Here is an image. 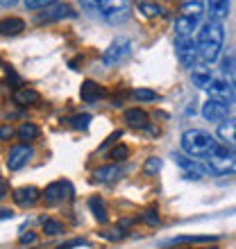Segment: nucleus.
<instances>
[{
	"mask_svg": "<svg viewBox=\"0 0 236 249\" xmlns=\"http://www.w3.org/2000/svg\"><path fill=\"white\" fill-rule=\"evenodd\" d=\"M202 116L209 120V123H223V120H227V116H230V105L209 98L202 107Z\"/></svg>",
	"mask_w": 236,
	"mask_h": 249,
	"instance_id": "f8f14e48",
	"label": "nucleus"
},
{
	"mask_svg": "<svg viewBox=\"0 0 236 249\" xmlns=\"http://www.w3.org/2000/svg\"><path fill=\"white\" fill-rule=\"evenodd\" d=\"M204 7L200 0H189L184 2L182 9H179V16L175 20V32L177 36H191V34L197 30L200 20H202Z\"/></svg>",
	"mask_w": 236,
	"mask_h": 249,
	"instance_id": "20e7f679",
	"label": "nucleus"
},
{
	"mask_svg": "<svg viewBox=\"0 0 236 249\" xmlns=\"http://www.w3.org/2000/svg\"><path fill=\"white\" fill-rule=\"evenodd\" d=\"M182 150L186 157H197V159H207L211 154H218L220 150H225L220 141L211 136L209 131L204 129H189L182 134Z\"/></svg>",
	"mask_w": 236,
	"mask_h": 249,
	"instance_id": "7ed1b4c3",
	"label": "nucleus"
},
{
	"mask_svg": "<svg viewBox=\"0 0 236 249\" xmlns=\"http://www.w3.org/2000/svg\"><path fill=\"white\" fill-rule=\"evenodd\" d=\"M204 168H207V172H211V175H220V177H225V175H234L236 172V157L230 154L227 150H220L218 154L207 157Z\"/></svg>",
	"mask_w": 236,
	"mask_h": 249,
	"instance_id": "39448f33",
	"label": "nucleus"
},
{
	"mask_svg": "<svg viewBox=\"0 0 236 249\" xmlns=\"http://www.w3.org/2000/svg\"><path fill=\"white\" fill-rule=\"evenodd\" d=\"M7 195H9V181H7L5 177H0V202H2Z\"/></svg>",
	"mask_w": 236,
	"mask_h": 249,
	"instance_id": "473e14b6",
	"label": "nucleus"
},
{
	"mask_svg": "<svg viewBox=\"0 0 236 249\" xmlns=\"http://www.w3.org/2000/svg\"><path fill=\"white\" fill-rule=\"evenodd\" d=\"M16 134H19V138L27 145L30 141H37L41 131H39V127H37L34 123H23V124L19 127V131H16Z\"/></svg>",
	"mask_w": 236,
	"mask_h": 249,
	"instance_id": "5701e85b",
	"label": "nucleus"
},
{
	"mask_svg": "<svg viewBox=\"0 0 236 249\" xmlns=\"http://www.w3.org/2000/svg\"><path fill=\"white\" fill-rule=\"evenodd\" d=\"M138 9H141V14H143V16H148V18L159 16V14H161V7L155 5V2H145V0H141V2H138Z\"/></svg>",
	"mask_w": 236,
	"mask_h": 249,
	"instance_id": "a878e982",
	"label": "nucleus"
},
{
	"mask_svg": "<svg viewBox=\"0 0 236 249\" xmlns=\"http://www.w3.org/2000/svg\"><path fill=\"white\" fill-rule=\"evenodd\" d=\"M209 249H216V247H209Z\"/></svg>",
	"mask_w": 236,
	"mask_h": 249,
	"instance_id": "ea45409f",
	"label": "nucleus"
},
{
	"mask_svg": "<svg viewBox=\"0 0 236 249\" xmlns=\"http://www.w3.org/2000/svg\"><path fill=\"white\" fill-rule=\"evenodd\" d=\"M216 236H177L173 240H166L164 245H179V243H216Z\"/></svg>",
	"mask_w": 236,
	"mask_h": 249,
	"instance_id": "393cba45",
	"label": "nucleus"
},
{
	"mask_svg": "<svg viewBox=\"0 0 236 249\" xmlns=\"http://www.w3.org/2000/svg\"><path fill=\"white\" fill-rule=\"evenodd\" d=\"M32 243H37V233L30 231V233H23V236H20V245H32Z\"/></svg>",
	"mask_w": 236,
	"mask_h": 249,
	"instance_id": "f704fd0d",
	"label": "nucleus"
},
{
	"mask_svg": "<svg viewBox=\"0 0 236 249\" xmlns=\"http://www.w3.org/2000/svg\"><path fill=\"white\" fill-rule=\"evenodd\" d=\"M191 77H193V84H196L197 89H209V84L214 82V72H211L209 68H196Z\"/></svg>",
	"mask_w": 236,
	"mask_h": 249,
	"instance_id": "4be33fe9",
	"label": "nucleus"
},
{
	"mask_svg": "<svg viewBox=\"0 0 236 249\" xmlns=\"http://www.w3.org/2000/svg\"><path fill=\"white\" fill-rule=\"evenodd\" d=\"M71 195H73V186L68 181H53L46 188V193H43L48 204H59V202H64V199H68Z\"/></svg>",
	"mask_w": 236,
	"mask_h": 249,
	"instance_id": "ddd939ff",
	"label": "nucleus"
},
{
	"mask_svg": "<svg viewBox=\"0 0 236 249\" xmlns=\"http://www.w3.org/2000/svg\"><path fill=\"white\" fill-rule=\"evenodd\" d=\"M232 86H234V91H236V66H234V71H232Z\"/></svg>",
	"mask_w": 236,
	"mask_h": 249,
	"instance_id": "58836bf2",
	"label": "nucleus"
},
{
	"mask_svg": "<svg viewBox=\"0 0 236 249\" xmlns=\"http://www.w3.org/2000/svg\"><path fill=\"white\" fill-rule=\"evenodd\" d=\"M86 14L105 23H123L130 18V0H79Z\"/></svg>",
	"mask_w": 236,
	"mask_h": 249,
	"instance_id": "f03ea898",
	"label": "nucleus"
},
{
	"mask_svg": "<svg viewBox=\"0 0 236 249\" xmlns=\"http://www.w3.org/2000/svg\"><path fill=\"white\" fill-rule=\"evenodd\" d=\"M0 5H5V7H14V5H16V0H0Z\"/></svg>",
	"mask_w": 236,
	"mask_h": 249,
	"instance_id": "4c0bfd02",
	"label": "nucleus"
},
{
	"mask_svg": "<svg viewBox=\"0 0 236 249\" xmlns=\"http://www.w3.org/2000/svg\"><path fill=\"white\" fill-rule=\"evenodd\" d=\"M130 157V150H127V145H116V147H114L112 150V159L114 161H125V159Z\"/></svg>",
	"mask_w": 236,
	"mask_h": 249,
	"instance_id": "c85d7f7f",
	"label": "nucleus"
},
{
	"mask_svg": "<svg viewBox=\"0 0 236 249\" xmlns=\"http://www.w3.org/2000/svg\"><path fill=\"white\" fill-rule=\"evenodd\" d=\"M143 220H145L148 224H157V222H159L157 211H145V213H143Z\"/></svg>",
	"mask_w": 236,
	"mask_h": 249,
	"instance_id": "72a5a7b5",
	"label": "nucleus"
},
{
	"mask_svg": "<svg viewBox=\"0 0 236 249\" xmlns=\"http://www.w3.org/2000/svg\"><path fill=\"white\" fill-rule=\"evenodd\" d=\"M12 197L19 206H32V204L41 197V193H39V188H34V186H23V188L14 190Z\"/></svg>",
	"mask_w": 236,
	"mask_h": 249,
	"instance_id": "2eb2a0df",
	"label": "nucleus"
},
{
	"mask_svg": "<svg viewBox=\"0 0 236 249\" xmlns=\"http://www.w3.org/2000/svg\"><path fill=\"white\" fill-rule=\"evenodd\" d=\"M120 175H123V170L118 165H105V168H98V170L93 172V179L100 181V184H109V181L118 179Z\"/></svg>",
	"mask_w": 236,
	"mask_h": 249,
	"instance_id": "a211bd4d",
	"label": "nucleus"
},
{
	"mask_svg": "<svg viewBox=\"0 0 236 249\" xmlns=\"http://www.w3.org/2000/svg\"><path fill=\"white\" fill-rule=\"evenodd\" d=\"M23 2H25L27 9H41V7H50V5H55L57 0H23Z\"/></svg>",
	"mask_w": 236,
	"mask_h": 249,
	"instance_id": "c756f323",
	"label": "nucleus"
},
{
	"mask_svg": "<svg viewBox=\"0 0 236 249\" xmlns=\"http://www.w3.org/2000/svg\"><path fill=\"white\" fill-rule=\"evenodd\" d=\"M223 41H225L223 23L207 20V23L200 27V34H197V41H196L200 64H214V61L218 59L220 50H223Z\"/></svg>",
	"mask_w": 236,
	"mask_h": 249,
	"instance_id": "f257e3e1",
	"label": "nucleus"
},
{
	"mask_svg": "<svg viewBox=\"0 0 236 249\" xmlns=\"http://www.w3.org/2000/svg\"><path fill=\"white\" fill-rule=\"evenodd\" d=\"M100 95H102V89H100V84H96L93 79H86V82H82V86H79V98L84 100V102H96Z\"/></svg>",
	"mask_w": 236,
	"mask_h": 249,
	"instance_id": "f3484780",
	"label": "nucleus"
},
{
	"mask_svg": "<svg viewBox=\"0 0 236 249\" xmlns=\"http://www.w3.org/2000/svg\"><path fill=\"white\" fill-rule=\"evenodd\" d=\"M159 168H161V159H157V157H152V159H148L145 161V175H152V172H157Z\"/></svg>",
	"mask_w": 236,
	"mask_h": 249,
	"instance_id": "2f4dec72",
	"label": "nucleus"
},
{
	"mask_svg": "<svg viewBox=\"0 0 236 249\" xmlns=\"http://www.w3.org/2000/svg\"><path fill=\"white\" fill-rule=\"evenodd\" d=\"M12 134H14V129H12V127H9V124L0 129V138H12Z\"/></svg>",
	"mask_w": 236,
	"mask_h": 249,
	"instance_id": "c9c22d12",
	"label": "nucleus"
},
{
	"mask_svg": "<svg viewBox=\"0 0 236 249\" xmlns=\"http://www.w3.org/2000/svg\"><path fill=\"white\" fill-rule=\"evenodd\" d=\"M130 50H132L130 39L120 36V39H116L112 46L105 50V54H102V61H105L107 66H116V64H120V61L127 57V54H130Z\"/></svg>",
	"mask_w": 236,
	"mask_h": 249,
	"instance_id": "6e6552de",
	"label": "nucleus"
},
{
	"mask_svg": "<svg viewBox=\"0 0 236 249\" xmlns=\"http://www.w3.org/2000/svg\"><path fill=\"white\" fill-rule=\"evenodd\" d=\"M173 159H175V163L184 170V177H186V179H202L204 172H207V168L197 163L196 159L184 157V154H177V152L173 154Z\"/></svg>",
	"mask_w": 236,
	"mask_h": 249,
	"instance_id": "9b49d317",
	"label": "nucleus"
},
{
	"mask_svg": "<svg viewBox=\"0 0 236 249\" xmlns=\"http://www.w3.org/2000/svg\"><path fill=\"white\" fill-rule=\"evenodd\" d=\"M175 50H177V59L182 61V66H186V68H197L200 57H197L196 41L191 39V36H177Z\"/></svg>",
	"mask_w": 236,
	"mask_h": 249,
	"instance_id": "423d86ee",
	"label": "nucleus"
},
{
	"mask_svg": "<svg viewBox=\"0 0 236 249\" xmlns=\"http://www.w3.org/2000/svg\"><path fill=\"white\" fill-rule=\"evenodd\" d=\"M230 5L232 0H209L207 2V16L209 20H216V23H223L230 14Z\"/></svg>",
	"mask_w": 236,
	"mask_h": 249,
	"instance_id": "4468645a",
	"label": "nucleus"
},
{
	"mask_svg": "<svg viewBox=\"0 0 236 249\" xmlns=\"http://www.w3.org/2000/svg\"><path fill=\"white\" fill-rule=\"evenodd\" d=\"M125 123L130 127H148V113L143 109H127L125 111Z\"/></svg>",
	"mask_w": 236,
	"mask_h": 249,
	"instance_id": "aec40b11",
	"label": "nucleus"
},
{
	"mask_svg": "<svg viewBox=\"0 0 236 249\" xmlns=\"http://www.w3.org/2000/svg\"><path fill=\"white\" fill-rule=\"evenodd\" d=\"M207 91H209L211 100H218V102H225V105L234 102V98H236L234 86H232L230 79H225V77H214V82L209 84Z\"/></svg>",
	"mask_w": 236,
	"mask_h": 249,
	"instance_id": "0eeeda50",
	"label": "nucleus"
},
{
	"mask_svg": "<svg viewBox=\"0 0 236 249\" xmlns=\"http://www.w3.org/2000/svg\"><path fill=\"white\" fill-rule=\"evenodd\" d=\"M14 102H16V105H20V107L37 105V102H39V93L32 91V89H27V86L16 89V91H14Z\"/></svg>",
	"mask_w": 236,
	"mask_h": 249,
	"instance_id": "6ab92c4d",
	"label": "nucleus"
},
{
	"mask_svg": "<svg viewBox=\"0 0 236 249\" xmlns=\"http://www.w3.org/2000/svg\"><path fill=\"white\" fill-rule=\"evenodd\" d=\"M23 27H25V23L20 18H5V20H0V34H19L23 32Z\"/></svg>",
	"mask_w": 236,
	"mask_h": 249,
	"instance_id": "b1692460",
	"label": "nucleus"
},
{
	"mask_svg": "<svg viewBox=\"0 0 236 249\" xmlns=\"http://www.w3.org/2000/svg\"><path fill=\"white\" fill-rule=\"evenodd\" d=\"M134 98L148 102V100H157V93L150 91V89H137V91H134Z\"/></svg>",
	"mask_w": 236,
	"mask_h": 249,
	"instance_id": "7c9ffc66",
	"label": "nucleus"
},
{
	"mask_svg": "<svg viewBox=\"0 0 236 249\" xmlns=\"http://www.w3.org/2000/svg\"><path fill=\"white\" fill-rule=\"evenodd\" d=\"M14 213L12 211H7V209H0V220H7V217H12Z\"/></svg>",
	"mask_w": 236,
	"mask_h": 249,
	"instance_id": "e433bc0d",
	"label": "nucleus"
},
{
	"mask_svg": "<svg viewBox=\"0 0 236 249\" xmlns=\"http://www.w3.org/2000/svg\"><path fill=\"white\" fill-rule=\"evenodd\" d=\"M218 138L223 141V145L236 150V118H230V120H223V123H220V127H218Z\"/></svg>",
	"mask_w": 236,
	"mask_h": 249,
	"instance_id": "dca6fc26",
	"label": "nucleus"
},
{
	"mask_svg": "<svg viewBox=\"0 0 236 249\" xmlns=\"http://www.w3.org/2000/svg\"><path fill=\"white\" fill-rule=\"evenodd\" d=\"M64 18H75V9L66 2H57V5L46 7V12L41 14L39 23H53V20H64Z\"/></svg>",
	"mask_w": 236,
	"mask_h": 249,
	"instance_id": "9d476101",
	"label": "nucleus"
},
{
	"mask_svg": "<svg viewBox=\"0 0 236 249\" xmlns=\"http://www.w3.org/2000/svg\"><path fill=\"white\" fill-rule=\"evenodd\" d=\"M91 123V116L89 113H79V116H73L71 118V127L73 129H86Z\"/></svg>",
	"mask_w": 236,
	"mask_h": 249,
	"instance_id": "cd10ccee",
	"label": "nucleus"
},
{
	"mask_svg": "<svg viewBox=\"0 0 236 249\" xmlns=\"http://www.w3.org/2000/svg\"><path fill=\"white\" fill-rule=\"evenodd\" d=\"M89 209H91L93 217H96L98 222H102V224H105L107 220H109V215H107V206H105V202H102V199H100L98 195H96V197H91V199H89Z\"/></svg>",
	"mask_w": 236,
	"mask_h": 249,
	"instance_id": "412c9836",
	"label": "nucleus"
},
{
	"mask_svg": "<svg viewBox=\"0 0 236 249\" xmlns=\"http://www.w3.org/2000/svg\"><path fill=\"white\" fill-rule=\"evenodd\" d=\"M43 231L48 236H59V233H64V224L59 220H43Z\"/></svg>",
	"mask_w": 236,
	"mask_h": 249,
	"instance_id": "bb28decb",
	"label": "nucleus"
},
{
	"mask_svg": "<svg viewBox=\"0 0 236 249\" xmlns=\"http://www.w3.org/2000/svg\"><path fill=\"white\" fill-rule=\"evenodd\" d=\"M32 147L25 143H20V145H14L12 150H9V154H7V168L9 170H20L23 165L32 159Z\"/></svg>",
	"mask_w": 236,
	"mask_h": 249,
	"instance_id": "1a4fd4ad",
	"label": "nucleus"
}]
</instances>
